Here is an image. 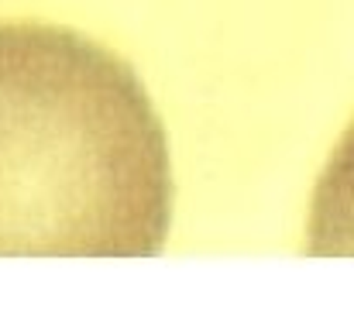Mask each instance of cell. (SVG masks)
Masks as SVG:
<instances>
[{"mask_svg":"<svg viewBox=\"0 0 354 309\" xmlns=\"http://www.w3.org/2000/svg\"><path fill=\"white\" fill-rule=\"evenodd\" d=\"M303 251L310 258H354V120L317 179Z\"/></svg>","mask_w":354,"mask_h":309,"instance_id":"cell-2","label":"cell"},{"mask_svg":"<svg viewBox=\"0 0 354 309\" xmlns=\"http://www.w3.org/2000/svg\"><path fill=\"white\" fill-rule=\"evenodd\" d=\"M172 162L138 73L86 35L0 21V258H155Z\"/></svg>","mask_w":354,"mask_h":309,"instance_id":"cell-1","label":"cell"}]
</instances>
